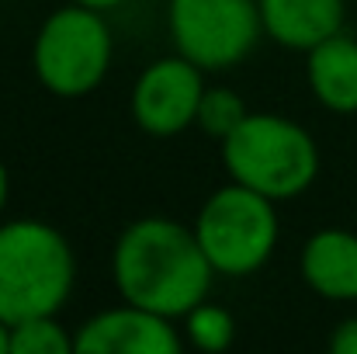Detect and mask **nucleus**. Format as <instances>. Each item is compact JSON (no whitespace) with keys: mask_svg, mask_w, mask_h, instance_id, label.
Wrapping results in <instances>:
<instances>
[{"mask_svg":"<svg viewBox=\"0 0 357 354\" xmlns=\"http://www.w3.org/2000/svg\"><path fill=\"white\" fill-rule=\"evenodd\" d=\"M264 31L288 49H312L344 24V0H257Z\"/></svg>","mask_w":357,"mask_h":354,"instance_id":"nucleus-9","label":"nucleus"},{"mask_svg":"<svg viewBox=\"0 0 357 354\" xmlns=\"http://www.w3.org/2000/svg\"><path fill=\"white\" fill-rule=\"evenodd\" d=\"M112 271L125 302L170 320L205 302L215 274L198 233L160 216L139 219L119 236Z\"/></svg>","mask_w":357,"mask_h":354,"instance_id":"nucleus-1","label":"nucleus"},{"mask_svg":"<svg viewBox=\"0 0 357 354\" xmlns=\"http://www.w3.org/2000/svg\"><path fill=\"white\" fill-rule=\"evenodd\" d=\"M264 31L257 0H170V35L202 70L243 63Z\"/></svg>","mask_w":357,"mask_h":354,"instance_id":"nucleus-6","label":"nucleus"},{"mask_svg":"<svg viewBox=\"0 0 357 354\" xmlns=\"http://www.w3.org/2000/svg\"><path fill=\"white\" fill-rule=\"evenodd\" d=\"M73 3H84V7H94V10H108V7H119L121 0H73Z\"/></svg>","mask_w":357,"mask_h":354,"instance_id":"nucleus-17","label":"nucleus"},{"mask_svg":"<svg viewBox=\"0 0 357 354\" xmlns=\"http://www.w3.org/2000/svg\"><path fill=\"white\" fill-rule=\"evenodd\" d=\"M181 337L170 316L125 302L98 313L77 330V354H177Z\"/></svg>","mask_w":357,"mask_h":354,"instance_id":"nucleus-8","label":"nucleus"},{"mask_svg":"<svg viewBox=\"0 0 357 354\" xmlns=\"http://www.w3.org/2000/svg\"><path fill=\"white\" fill-rule=\"evenodd\" d=\"M77 278L66 236L38 219L0 226V320L7 327L31 316H56Z\"/></svg>","mask_w":357,"mask_h":354,"instance_id":"nucleus-2","label":"nucleus"},{"mask_svg":"<svg viewBox=\"0 0 357 354\" xmlns=\"http://www.w3.org/2000/svg\"><path fill=\"white\" fill-rule=\"evenodd\" d=\"M188 341L198 348V351H226L233 344V334H236V323L229 316V309L222 306H212V302H198L191 313H188Z\"/></svg>","mask_w":357,"mask_h":354,"instance_id":"nucleus-13","label":"nucleus"},{"mask_svg":"<svg viewBox=\"0 0 357 354\" xmlns=\"http://www.w3.org/2000/svg\"><path fill=\"white\" fill-rule=\"evenodd\" d=\"M246 115H250V112L243 108V98L233 94V91H226V87L205 91V98H202V105H198V125H202L208 135H215V139H226Z\"/></svg>","mask_w":357,"mask_h":354,"instance_id":"nucleus-14","label":"nucleus"},{"mask_svg":"<svg viewBox=\"0 0 357 354\" xmlns=\"http://www.w3.org/2000/svg\"><path fill=\"white\" fill-rule=\"evenodd\" d=\"M77 354V337H70L56 316H31L10 327V354Z\"/></svg>","mask_w":357,"mask_h":354,"instance_id":"nucleus-12","label":"nucleus"},{"mask_svg":"<svg viewBox=\"0 0 357 354\" xmlns=\"http://www.w3.org/2000/svg\"><path fill=\"white\" fill-rule=\"evenodd\" d=\"M7 195H10V177H7V167L0 163V212L7 205Z\"/></svg>","mask_w":357,"mask_h":354,"instance_id":"nucleus-16","label":"nucleus"},{"mask_svg":"<svg viewBox=\"0 0 357 354\" xmlns=\"http://www.w3.org/2000/svg\"><path fill=\"white\" fill-rule=\"evenodd\" d=\"M112 66V28L101 10L70 3L45 17L35 38V73L59 98L94 91Z\"/></svg>","mask_w":357,"mask_h":354,"instance_id":"nucleus-5","label":"nucleus"},{"mask_svg":"<svg viewBox=\"0 0 357 354\" xmlns=\"http://www.w3.org/2000/svg\"><path fill=\"white\" fill-rule=\"evenodd\" d=\"M195 233L219 274H253L267 264L278 243L274 198L233 181L202 205Z\"/></svg>","mask_w":357,"mask_h":354,"instance_id":"nucleus-4","label":"nucleus"},{"mask_svg":"<svg viewBox=\"0 0 357 354\" xmlns=\"http://www.w3.org/2000/svg\"><path fill=\"white\" fill-rule=\"evenodd\" d=\"M302 278L323 299H357V236L319 230L302 246Z\"/></svg>","mask_w":357,"mask_h":354,"instance_id":"nucleus-10","label":"nucleus"},{"mask_svg":"<svg viewBox=\"0 0 357 354\" xmlns=\"http://www.w3.org/2000/svg\"><path fill=\"white\" fill-rule=\"evenodd\" d=\"M309 87L340 115L357 112V38L337 31L309 49Z\"/></svg>","mask_w":357,"mask_h":354,"instance_id":"nucleus-11","label":"nucleus"},{"mask_svg":"<svg viewBox=\"0 0 357 354\" xmlns=\"http://www.w3.org/2000/svg\"><path fill=\"white\" fill-rule=\"evenodd\" d=\"M222 160L229 177L267 195L295 198L312 188L319 174V149L312 135L281 115H246L222 139Z\"/></svg>","mask_w":357,"mask_h":354,"instance_id":"nucleus-3","label":"nucleus"},{"mask_svg":"<svg viewBox=\"0 0 357 354\" xmlns=\"http://www.w3.org/2000/svg\"><path fill=\"white\" fill-rule=\"evenodd\" d=\"M10 351V327L0 320V354H7Z\"/></svg>","mask_w":357,"mask_h":354,"instance_id":"nucleus-18","label":"nucleus"},{"mask_svg":"<svg viewBox=\"0 0 357 354\" xmlns=\"http://www.w3.org/2000/svg\"><path fill=\"white\" fill-rule=\"evenodd\" d=\"M205 98L202 66L188 56H167L146 66L132 87V118L142 132L167 139L198 121V105Z\"/></svg>","mask_w":357,"mask_h":354,"instance_id":"nucleus-7","label":"nucleus"},{"mask_svg":"<svg viewBox=\"0 0 357 354\" xmlns=\"http://www.w3.org/2000/svg\"><path fill=\"white\" fill-rule=\"evenodd\" d=\"M330 351L333 354H357V316L344 320V323L333 330V337H330Z\"/></svg>","mask_w":357,"mask_h":354,"instance_id":"nucleus-15","label":"nucleus"}]
</instances>
